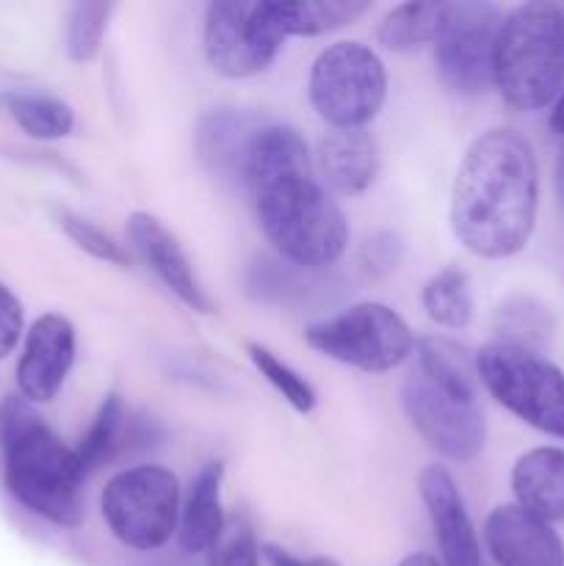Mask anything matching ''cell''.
Returning a JSON list of instances; mask_svg holds the SVG:
<instances>
[{
  "label": "cell",
  "instance_id": "obj_27",
  "mask_svg": "<svg viewBox=\"0 0 564 566\" xmlns=\"http://www.w3.org/2000/svg\"><path fill=\"white\" fill-rule=\"evenodd\" d=\"M114 14V3H75L66 14L64 48L75 64L97 59L103 48V36L108 31V20Z\"/></svg>",
  "mask_w": 564,
  "mask_h": 566
},
{
  "label": "cell",
  "instance_id": "obj_8",
  "mask_svg": "<svg viewBox=\"0 0 564 566\" xmlns=\"http://www.w3.org/2000/svg\"><path fill=\"white\" fill-rule=\"evenodd\" d=\"M304 340L324 357L365 374L398 368L418 346L407 321L382 302H359L335 318L315 321L304 329Z\"/></svg>",
  "mask_w": 564,
  "mask_h": 566
},
{
  "label": "cell",
  "instance_id": "obj_34",
  "mask_svg": "<svg viewBox=\"0 0 564 566\" xmlns=\"http://www.w3.org/2000/svg\"><path fill=\"white\" fill-rule=\"evenodd\" d=\"M551 130L556 133L558 138H564V88L556 99H553V108H551Z\"/></svg>",
  "mask_w": 564,
  "mask_h": 566
},
{
  "label": "cell",
  "instance_id": "obj_4",
  "mask_svg": "<svg viewBox=\"0 0 564 566\" xmlns=\"http://www.w3.org/2000/svg\"><path fill=\"white\" fill-rule=\"evenodd\" d=\"M254 210L271 247L296 269H326L346 252V216L313 175L258 191Z\"/></svg>",
  "mask_w": 564,
  "mask_h": 566
},
{
  "label": "cell",
  "instance_id": "obj_1",
  "mask_svg": "<svg viewBox=\"0 0 564 566\" xmlns=\"http://www.w3.org/2000/svg\"><path fill=\"white\" fill-rule=\"evenodd\" d=\"M540 205V169L529 138L492 127L473 138L451 188V230L470 254L514 258L531 241Z\"/></svg>",
  "mask_w": 564,
  "mask_h": 566
},
{
  "label": "cell",
  "instance_id": "obj_2",
  "mask_svg": "<svg viewBox=\"0 0 564 566\" xmlns=\"http://www.w3.org/2000/svg\"><path fill=\"white\" fill-rule=\"evenodd\" d=\"M0 442L9 492L33 514L61 528L83 520L81 486L86 481L72 448L33 412L25 398H6L0 407Z\"/></svg>",
  "mask_w": 564,
  "mask_h": 566
},
{
  "label": "cell",
  "instance_id": "obj_24",
  "mask_svg": "<svg viewBox=\"0 0 564 566\" xmlns=\"http://www.w3.org/2000/svg\"><path fill=\"white\" fill-rule=\"evenodd\" d=\"M426 315L437 326L446 329H464L473 321V291H470V276L457 265L437 271L420 293Z\"/></svg>",
  "mask_w": 564,
  "mask_h": 566
},
{
  "label": "cell",
  "instance_id": "obj_26",
  "mask_svg": "<svg viewBox=\"0 0 564 566\" xmlns=\"http://www.w3.org/2000/svg\"><path fill=\"white\" fill-rule=\"evenodd\" d=\"M125 420H127L125 403H122V398L116 396V392H108V396L103 398V403H100L86 437H83L81 446L75 448V457H77V464H81L83 475H88L92 470H97L100 464L108 462L111 453H114L116 446H119Z\"/></svg>",
  "mask_w": 564,
  "mask_h": 566
},
{
  "label": "cell",
  "instance_id": "obj_11",
  "mask_svg": "<svg viewBox=\"0 0 564 566\" xmlns=\"http://www.w3.org/2000/svg\"><path fill=\"white\" fill-rule=\"evenodd\" d=\"M401 403L420 440L451 462H473L484 451L487 426L476 398L453 396L415 370L401 387Z\"/></svg>",
  "mask_w": 564,
  "mask_h": 566
},
{
  "label": "cell",
  "instance_id": "obj_19",
  "mask_svg": "<svg viewBox=\"0 0 564 566\" xmlns=\"http://www.w3.org/2000/svg\"><path fill=\"white\" fill-rule=\"evenodd\" d=\"M221 481H224V464L208 462L194 475L191 490H188L186 503L180 506V547L191 556L208 553L216 539L224 531V509H221Z\"/></svg>",
  "mask_w": 564,
  "mask_h": 566
},
{
  "label": "cell",
  "instance_id": "obj_7",
  "mask_svg": "<svg viewBox=\"0 0 564 566\" xmlns=\"http://www.w3.org/2000/svg\"><path fill=\"white\" fill-rule=\"evenodd\" d=\"M105 525L125 547L160 551L180 525V481L158 464L122 470L100 497Z\"/></svg>",
  "mask_w": 564,
  "mask_h": 566
},
{
  "label": "cell",
  "instance_id": "obj_12",
  "mask_svg": "<svg viewBox=\"0 0 564 566\" xmlns=\"http://www.w3.org/2000/svg\"><path fill=\"white\" fill-rule=\"evenodd\" d=\"M75 363V326L59 313H48L28 329L17 365V387L28 403H48L59 396Z\"/></svg>",
  "mask_w": 564,
  "mask_h": 566
},
{
  "label": "cell",
  "instance_id": "obj_31",
  "mask_svg": "<svg viewBox=\"0 0 564 566\" xmlns=\"http://www.w3.org/2000/svg\"><path fill=\"white\" fill-rule=\"evenodd\" d=\"M404 258V241L390 230L374 232L368 241L359 249V265L365 269V274L370 276H385L390 271L398 269Z\"/></svg>",
  "mask_w": 564,
  "mask_h": 566
},
{
  "label": "cell",
  "instance_id": "obj_20",
  "mask_svg": "<svg viewBox=\"0 0 564 566\" xmlns=\"http://www.w3.org/2000/svg\"><path fill=\"white\" fill-rule=\"evenodd\" d=\"M368 9L365 0H269L271 20L282 39L337 31L357 22Z\"/></svg>",
  "mask_w": 564,
  "mask_h": 566
},
{
  "label": "cell",
  "instance_id": "obj_29",
  "mask_svg": "<svg viewBox=\"0 0 564 566\" xmlns=\"http://www.w3.org/2000/svg\"><path fill=\"white\" fill-rule=\"evenodd\" d=\"M59 224L61 230L66 232V238H70L75 247H81L83 252L92 254V258L103 260V263H111V265H119V269H127V265H130V254H127V249L122 247V243H116L108 232L100 230L97 224L83 219V216L70 213V210H59Z\"/></svg>",
  "mask_w": 564,
  "mask_h": 566
},
{
  "label": "cell",
  "instance_id": "obj_17",
  "mask_svg": "<svg viewBox=\"0 0 564 566\" xmlns=\"http://www.w3.org/2000/svg\"><path fill=\"white\" fill-rule=\"evenodd\" d=\"M512 492L520 509L545 523H564V448L540 446L512 468Z\"/></svg>",
  "mask_w": 564,
  "mask_h": 566
},
{
  "label": "cell",
  "instance_id": "obj_9",
  "mask_svg": "<svg viewBox=\"0 0 564 566\" xmlns=\"http://www.w3.org/2000/svg\"><path fill=\"white\" fill-rule=\"evenodd\" d=\"M503 11L484 0L446 3L435 39V66L442 86L457 97H479L492 86L495 42Z\"/></svg>",
  "mask_w": 564,
  "mask_h": 566
},
{
  "label": "cell",
  "instance_id": "obj_13",
  "mask_svg": "<svg viewBox=\"0 0 564 566\" xmlns=\"http://www.w3.org/2000/svg\"><path fill=\"white\" fill-rule=\"evenodd\" d=\"M127 238H130L133 249L142 258V263L186 304L194 313H213V302L205 293L202 282H199L197 271H194L191 260H188L186 249L180 247L175 235L155 219L153 213L136 210L127 219Z\"/></svg>",
  "mask_w": 564,
  "mask_h": 566
},
{
  "label": "cell",
  "instance_id": "obj_36",
  "mask_svg": "<svg viewBox=\"0 0 564 566\" xmlns=\"http://www.w3.org/2000/svg\"><path fill=\"white\" fill-rule=\"evenodd\" d=\"M556 197H558V205L564 208V147L562 153H558V160H556Z\"/></svg>",
  "mask_w": 564,
  "mask_h": 566
},
{
  "label": "cell",
  "instance_id": "obj_3",
  "mask_svg": "<svg viewBox=\"0 0 564 566\" xmlns=\"http://www.w3.org/2000/svg\"><path fill=\"white\" fill-rule=\"evenodd\" d=\"M492 83L512 108L540 111L564 88V9L547 0L523 3L503 17Z\"/></svg>",
  "mask_w": 564,
  "mask_h": 566
},
{
  "label": "cell",
  "instance_id": "obj_22",
  "mask_svg": "<svg viewBox=\"0 0 564 566\" xmlns=\"http://www.w3.org/2000/svg\"><path fill=\"white\" fill-rule=\"evenodd\" d=\"M11 119L22 127L31 138L39 142H55L66 138L75 130V114L61 97L44 92H6L0 94Z\"/></svg>",
  "mask_w": 564,
  "mask_h": 566
},
{
  "label": "cell",
  "instance_id": "obj_23",
  "mask_svg": "<svg viewBox=\"0 0 564 566\" xmlns=\"http://www.w3.org/2000/svg\"><path fill=\"white\" fill-rule=\"evenodd\" d=\"M446 3H398L376 25V42L393 53H412L435 42Z\"/></svg>",
  "mask_w": 564,
  "mask_h": 566
},
{
  "label": "cell",
  "instance_id": "obj_25",
  "mask_svg": "<svg viewBox=\"0 0 564 566\" xmlns=\"http://www.w3.org/2000/svg\"><path fill=\"white\" fill-rule=\"evenodd\" d=\"M495 329L501 343L520 348H540L551 340L553 335V315L540 298L514 293L503 298L495 310Z\"/></svg>",
  "mask_w": 564,
  "mask_h": 566
},
{
  "label": "cell",
  "instance_id": "obj_16",
  "mask_svg": "<svg viewBox=\"0 0 564 566\" xmlns=\"http://www.w3.org/2000/svg\"><path fill=\"white\" fill-rule=\"evenodd\" d=\"M310 175H313L310 149L296 127L276 125V122L254 127L243 149L241 169H238V177L252 188V193L282 180Z\"/></svg>",
  "mask_w": 564,
  "mask_h": 566
},
{
  "label": "cell",
  "instance_id": "obj_35",
  "mask_svg": "<svg viewBox=\"0 0 564 566\" xmlns=\"http://www.w3.org/2000/svg\"><path fill=\"white\" fill-rule=\"evenodd\" d=\"M398 566H442V564L437 562L435 556H429V553H412V556L404 558Z\"/></svg>",
  "mask_w": 564,
  "mask_h": 566
},
{
  "label": "cell",
  "instance_id": "obj_28",
  "mask_svg": "<svg viewBox=\"0 0 564 566\" xmlns=\"http://www.w3.org/2000/svg\"><path fill=\"white\" fill-rule=\"evenodd\" d=\"M247 352L252 365L258 368V374L263 376V379L269 381V385L274 387L299 415L313 412L315 403H318V396H315L313 385H310L302 374H296L291 365L282 363L276 354H271L265 346H258V343H249Z\"/></svg>",
  "mask_w": 564,
  "mask_h": 566
},
{
  "label": "cell",
  "instance_id": "obj_32",
  "mask_svg": "<svg viewBox=\"0 0 564 566\" xmlns=\"http://www.w3.org/2000/svg\"><path fill=\"white\" fill-rule=\"evenodd\" d=\"M22 335V304L9 287L0 282V359L14 352Z\"/></svg>",
  "mask_w": 564,
  "mask_h": 566
},
{
  "label": "cell",
  "instance_id": "obj_33",
  "mask_svg": "<svg viewBox=\"0 0 564 566\" xmlns=\"http://www.w3.org/2000/svg\"><path fill=\"white\" fill-rule=\"evenodd\" d=\"M263 556H265V562H269L271 566H335L332 562H326V558L293 556V553L282 551V547H276V545H265L263 547Z\"/></svg>",
  "mask_w": 564,
  "mask_h": 566
},
{
  "label": "cell",
  "instance_id": "obj_21",
  "mask_svg": "<svg viewBox=\"0 0 564 566\" xmlns=\"http://www.w3.org/2000/svg\"><path fill=\"white\" fill-rule=\"evenodd\" d=\"M254 127L258 125H252V119L241 111L216 108L205 114L197 127V153L202 164L213 175L238 177L243 149Z\"/></svg>",
  "mask_w": 564,
  "mask_h": 566
},
{
  "label": "cell",
  "instance_id": "obj_18",
  "mask_svg": "<svg viewBox=\"0 0 564 566\" xmlns=\"http://www.w3.org/2000/svg\"><path fill=\"white\" fill-rule=\"evenodd\" d=\"M318 171L341 197H357L379 175V147L365 130H332L318 144Z\"/></svg>",
  "mask_w": 564,
  "mask_h": 566
},
{
  "label": "cell",
  "instance_id": "obj_30",
  "mask_svg": "<svg viewBox=\"0 0 564 566\" xmlns=\"http://www.w3.org/2000/svg\"><path fill=\"white\" fill-rule=\"evenodd\" d=\"M208 566H260V547L249 525L232 520L208 551Z\"/></svg>",
  "mask_w": 564,
  "mask_h": 566
},
{
  "label": "cell",
  "instance_id": "obj_5",
  "mask_svg": "<svg viewBox=\"0 0 564 566\" xmlns=\"http://www.w3.org/2000/svg\"><path fill=\"white\" fill-rule=\"evenodd\" d=\"M476 376L503 409L531 429L564 440V370L531 348L487 343Z\"/></svg>",
  "mask_w": 564,
  "mask_h": 566
},
{
  "label": "cell",
  "instance_id": "obj_6",
  "mask_svg": "<svg viewBox=\"0 0 564 566\" xmlns=\"http://www.w3.org/2000/svg\"><path fill=\"white\" fill-rule=\"evenodd\" d=\"M310 103L335 130H363L387 97V72L379 55L359 42L321 50L310 70Z\"/></svg>",
  "mask_w": 564,
  "mask_h": 566
},
{
  "label": "cell",
  "instance_id": "obj_14",
  "mask_svg": "<svg viewBox=\"0 0 564 566\" xmlns=\"http://www.w3.org/2000/svg\"><path fill=\"white\" fill-rule=\"evenodd\" d=\"M418 490L435 528L442 566H481V545L457 481L440 464L420 470Z\"/></svg>",
  "mask_w": 564,
  "mask_h": 566
},
{
  "label": "cell",
  "instance_id": "obj_15",
  "mask_svg": "<svg viewBox=\"0 0 564 566\" xmlns=\"http://www.w3.org/2000/svg\"><path fill=\"white\" fill-rule=\"evenodd\" d=\"M484 545L498 566H564L562 536L518 503L492 509L484 523Z\"/></svg>",
  "mask_w": 564,
  "mask_h": 566
},
{
  "label": "cell",
  "instance_id": "obj_10",
  "mask_svg": "<svg viewBox=\"0 0 564 566\" xmlns=\"http://www.w3.org/2000/svg\"><path fill=\"white\" fill-rule=\"evenodd\" d=\"M285 39L271 20L269 0H216L205 14V55L224 77L269 70Z\"/></svg>",
  "mask_w": 564,
  "mask_h": 566
}]
</instances>
